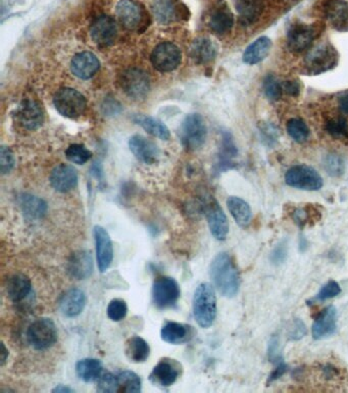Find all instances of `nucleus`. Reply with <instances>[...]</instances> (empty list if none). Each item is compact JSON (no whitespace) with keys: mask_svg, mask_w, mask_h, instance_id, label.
I'll use <instances>...</instances> for the list:
<instances>
[{"mask_svg":"<svg viewBox=\"0 0 348 393\" xmlns=\"http://www.w3.org/2000/svg\"><path fill=\"white\" fill-rule=\"evenodd\" d=\"M294 377L307 382L317 390L323 392H348V370L334 359H324L310 368H297Z\"/></svg>","mask_w":348,"mask_h":393,"instance_id":"nucleus-1","label":"nucleus"},{"mask_svg":"<svg viewBox=\"0 0 348 393\" xmlns=\"http://www.w3.org/2000/svg\"><path fill=\"white\" fill-rule=\"evenodd\" d=\"M210 277L222 296H236L240 288V275L231 255L219 253L210 263Z\"/></svg>","mask_w":348,"mask_h":393,"instance_id":"nucleus-2","label":"nucleus"},{"mask_svg":"<svg viewBox=\"0 0 348 393\" xmlns=\"http://www.w3.org/2000/svg\"><path fill=\"white\" fill-rule=\"evenodd\" d=\"M192 306L195 321L199 327H212L217 317V297L210 284L203 283L196 288Z\"/></svg>","mask_w":348,"mask_h":393,"instance_id":"nucleus-3","label":"nucleus"},{"mask_svg":"<svg viewBox=\"0 0 348 393\" xmlns=\"http://www.w3.org/2000/svg\"><path fill=\"white\" fill-rule=\"evenodd\" d=\"M339 61L336 48L329 42H323L309 50L303 60L305 75H320L335 68Z\"/></svg>","mask_w":348,"mask_h":393,"instance_id":"nucleus-4","label":"nucleus"},{"mask_svg":"<svg viewBox=\"0 0 348 393\" xmlns=\"http://www.w3.org/2000/svg\"><path fill=\"white\" fill-rule=\"evenodd\" d=\"M59 334L55 322L41 317L33 322L27 331V340L36 350H46L57 343Z\"/></svg>","mask_w":348,"mask_h":393,"instance_id":"nucleus-5","label":"nucleus"},{"mask_svg":"<svg viewBox=\"0 0 348 393\" xmlns=\"http://www.w3.org/2000/svg\"><path fill=\"white\" fill-rule=\"evenodd\" d=\"M322 27L318 24L296 23L287 32V46L290 52L300 53L309 50L320 36Z\"/></svg>","mask_w":348,"mask_h":393,"instance_id":"nucleus-6","label":"nucleus"},{"mask_svg":"<svg viewBox=\"0 0 348 393\" xmlns=\"http://www.w3.org/2000/svg\"><path fill=\"white\" fill-rule=\"evenodd\" d=\"M116 15L122 26L128 30L140 31L142 27L148 26V13L136 0H119L116 6Z\"/></svg>","mask_w":348,"mask_h":393,"instance_id":"nucleus-7","label":"nucleus"},{"mask_svg":"<svg viewBox=\"0 0 348 393\" xmlns=\"http://www.w3.org/2000/svg\"><path fill=\"white\" fill-rule=\"evenodd\" d=\"M53 104L57 112L66 118H78L86 109L85 97L78 90L68 88H61L55 93Z\"/></svg>","mask_w":348,"mask_h":393,"instance_id":"nucleus-8","label":"nucleus"},{"mask_svg":"<svg viewBox=\"0 0 348 393\" xmlns=\"http://www.w3.org/2000/svg\"><path fill=\"white\" fill-rule=\"evenodd\" d=\"M285 181L291 188L303 191H319L323 186L320 173L310 166L296 165L288 170Z\"/></svg>","mask_w":348,"mask_h":393,"instance_id":"nucleus-9","label":"nucleus"},{"mask_svg":"<svg viewBox=\"0 0 348 393\" xmlns=\"http://www.w3.org/2000/svg\"><path fill=\"white\" fill-rule=\"evenodd\" d=\"M207 133V125L201 115H188L182 124V143L188 150H197L205 144Z\"/></svg>","mask_w":348,"mask_h":393,"instance_id":"nucleus-10","label":"nucleus"},{"mask_svg":"<svg viewBox=\"0 0 348 393\" xmlns=\"http://www.w3.org/2000/svg\"><path fill=\"white\" fill-rule=\"evenodd\" d=\"M181 289L178 282L171 277H159L152 286V301L161 310L173 308L180 298Z\"/></svg>","mask_w":348,"mask_h":393,"instance_id":"nucleus-11","label":"nucleus"},{"mask_svg":"<svg viewBox=\"0 0 348 393\" xmlns=\"http://www.w3.org/2000/svg\"><path fill=\"white\" fill-rule=\"evenodd\" d=\"M121 86L131 99H144L150 90V76L140 69H129L122 74Z\"/></svg>","mask_w":348,"mask_h":393,"instance_id":"nucleus-12","label":"nucleus"},{"mask_svg":"<svg viewBox=\"0 0 348 393\" xmlns=\"http://www.w3.org/2000/svg\"><path fill=\"white\" fill-rule=\"evenodd\" d=\"M182 371L183 368L178 361L170 357H164L152 368L150 375V381L159 387H170L178 380Z\"/></svg>","mask_w":348,"mask_h":393,"instance_id":"nucleus-13","label":"nucleus"},{"mask_svg":"<svg viewBox=\"0 0 348 393\" xmlns=\"http://www.w3.org/2000/svg\"><path fill=\"white\" fill-rule=\"evenodd\" d=\"M181 50L171 42L159 44L152 53V63L159 72H172L180 66Z\"/></svg>","mask_w":348,"mask_h":393,"instance_id":"nucleus-14","label":"nucleus"},{"mask_svg":"<svg viewBox=\"0 0 348 393\" xmlns=\"http://www.w3.org/2000/svg\"><path fill=\"white\" fill-rule=\"evenodd\" d=\"M205 216L210 233L218 241H225L229 234V221L215 199H210L205 205Z\"/></svg>","mask_w":348,"mask_h":393,"instance_id":"nucleus-15","label":"nucleus"},{"mask_svg":"<svg viewBox=\"0 0 348 393\" xmlns=\"http://www.w3.org/2000/svg\"><path fill=\"white\" fill-rule=\"evenodd\" d=\"M152 12L157 22L164 25L187 18V8L180 0H154Z\"/></svg>","mask_w":348,"mask_h":393,"instance_id":"nucleus-16","label":"nucleus"},{"mask_svg":"<svg viewBox=\"0 0 348 393\" xmlns=\"http://www.w3.org/2000/svg\"><path fill=\"white\" fill-rule=\"evenodd\" d=\"M94 235L95 249H96L97 264L101 273H106L114 259V248L112 239L106 228L101 226H95L93 230Z\"/></svg>","mask_w":348,"mask_h":393,"instance_id":"nucleus-17","label":"nucleus"},{"mask_svg":"<svg viewBox=\"0 0 348 393\" xmlns=\"http://www.w3.org/2000/svg\"><path fill=\"white\" fill-rule=\"evenodd\" d=\"M117 34L116 21L110 15H99L91 25V39L99 46H112L117 39Z\"/></svg>","mask_w":348,"mask_h":393,"instance_id":"nucleus-18","label":"nucleus"},{"mask_svg":"<svg viewBox=\"0 0 348 393\" xmlns=\"http://www.w3.org/2000/svg\"><path fill=\"white\" fill-rule=\"evenodd\" d=\"M17 118L20 124L28 130H38L43 123V111L38 102L26 99L22 102L17 111Z\"/></svg>","mask_w":348,"mask_h":393,"instance_id":"nucleus-19","label":"nucleus"},{"mask_svg":"<svg viewBox=\"0 0 348 393\" xmlns=\"http://www.w3.org/2000/svg\"><path fill=\"white\" fill-rule=\"evenodd\" d=\"M324 13L332 28L348 32V0H328Z\"/></svg>","mask_w":348,"mask_h":393,"instance_id":"nucleus-20","label":"nucleus"},{"mask_svg":"<svg viewBox=\"0 0 348 393\" xmlns=\"http://www.w3.org/2000/svg\"><path fill=\"white\" fill-rule=\"evenodd\" d=\"M86 306V295L81 289L72 288L66 291L59 301L61 314L66 317H76L82 314Z\"/></svg>","mask_w":348,"mask_h":393,"instance_id":"nucleus-21","label":"nucleus"},{"mask_svg":"<svg viewBox=\"0 0 348 393\" xmlns=\"http://www.w3.org/2000/svg\"><path fill=\"white\" fill-rule=\"evenodd\" d=\"M337 330V310L333 305L328 306L312 324L314 339L321 340L335 334Z\"/></svg>","mask_w":348,"mask_h":393,"instance_id":"nucleus-22","label":"nucleus"},{"mask_svg":"<svg viewBox=\"0 0 348 393\" xmlns=\"http://www.w3.org/2000/svg\"><path fill=\"white\" fill-rule=\"evenodd\" d=\"M268 0H235V8L243 26L256 23L266 10Z\"/></svg>","mask_w":348,"mask_h":393,"instance_id":"nucleus-23","label":"nucleus"},{"mask_svg":"<svg viewBox=\"0 0 348 393\" xmlns=\"http://www.w3.org/2000/svg\"><path fill=\"white\" fill-rule=\"evenodd\" d=\"M50 184L57 192L68 193L76 188L77 171L73 166L61 164L52 170L50 177Z\"/></svg>","mask_w":348,"mask_h":393,"instance_id":"nucleus-24","label":"nucleus"},{"mask_svg":"<svg viewBox=\"0 0 348 393\" xmlns=\"http://www.w3.org/2000/svg\"><path fill=\"white\" fill-rule=\"evenodd\" d=\"M99 64L96 55L92 53L84 52L78 53L73 57L71 70L73 74L80 79H90L99 71Z\"/></svg>","mask_w":348,"mask_h":393,"instance_id":"nucleus-25","label":"nucleus"},{"mask_svg":"<svg viewBox=\"0 0 348 393\" xmlns=\"http://www.w3.org/2000/svg\"><path fill=\"white\" fill-rule=\"evenodd\" d=\"M131 152L137 159L145 164H154L159 157V151L157 144L142 135H134L129 141Z\"/></svg>","mask_w":348,"mask_h":393,"instance_id":"nucleus-26","label":"nucleus"},{"mask_svg":"<svg viewBox=\"0 0 348 393\" xmlns=\"http://www.w3.org/2000/svg\"><path fill=\"white\" fill-rule=\"evenodd\" d=\"M194 330L191 326L185 324L168 322L161 330V337L167 343L179 345L186 343L194 337Z\"/></svg>","mask_w":348,"mask_h":393,"instance_id":"nucleus-27","label":"nucleus"},{"mask_svg":"<svg viewBox=\"0 0 348 393\" xmlns=\"http://www.w3.org/2000/svg\"><path fill=\"white\" fill-rule=\"evenodd\" d=\"M210 29L217 34L223 35L230 32L234 26V15L225 2H219L210 15Z\"/></svg>","mask_w":348,"mask_h":393,"instance_id":"nucleus-28","label":"nucleus"},{"mask_svg":"<svg viewBox=\"0 0 348 393\" xmlns=\"http://www.w3.org/2000/svg\"><path fill=\"white\" fill-rule=\"evenodd\" d=\"M68 272L76 280H86L92 275L93 261L88 251H78L68 262Z\"/></svg>","mask_w":348,"mask_h":393,"instance_id":"nucleus-29","label":"nucleus"},{"mask_svg":"<svg viewBox=\"0 0 348 393\" xmlns=\"http://www.w3.org/2000/svg\"><path fill=\"white\" fill-rule=\"evenodd\" d=\"M272 48V40L267 36H261L246 48L243 53V62L247 65L261 63L269 55Z\"/></svg>","mask_w":348,"mask_h":393,"instance_id":"nucleus-30","label":"nucleus"},{"mask_svg":"<svg viewBox=\"0 0 348 393\" xmlns=\"http://www.w3.org/2000/svg\"><path fill=\"white\" fill-rule=\"evenodd\" d=\"M227 207L233 219L240 228H246L252 223V211L247 202L238 197H229Z\"/></svg>","mask_w":348,"mask_h":393,"instance_id":"nucleus-31","label":"nucleus"},{"mask_svg":"<svg viewBox=\"0 0 348 393\" xmlns=\"http://www.w3.org/2000/svg\"><path fill=\"white\" fill-rule=\"evenodd\" d=\"M218 55V46L208 39L195 40L190 50V55L197 64H208Z\"/></svg>","mask_w":348,"mask_h":393,"instance_id":"nucleus-32","label":"nucleus"},{"mask_svg":"<svg viewBox=\"0 0 348 393\" xmlns=\"http://www.w3.org/2000/svg\"><path fill=\"white\" fill-rule=\"evenodd\" d=\"M8 296L13 302H20L28 297L32 290L30 279L24 274H15L8 281Z\"/></svg>","mask_w":348,"mask_h":393,"instance_id":"nucleus-33","label":"nucleus"},{"mask_svg":"<svg viewBox=\"0 0 348 393\" xmlns=\"http://www.w3.org/2000/svg\"><path fill=\"white\" fill-rule=\"evenodd\" d=\"M125 354L132 363H144L150 357V347L140 336H133L126 342Z\"/></svg>","mask_w":348,"mask_h":393,"instance_id":"nucleus-34","label":"nucleus"},{"mask_svg":"<svg viewBox=\"0 0 348 393\" xmlns=\"http://www.w3.org/2000/svg\"><path fill=\"white\" fill-rule=\"evenodd\" d=\"M76 373L81 380L87 383L97 381L103 373V364L96 359H81L77 363Z\"/></svg>","mask_w":348,"mask_h":393,"instance_id":"nucleus-35","label":"nucleus"},{"mask_svg":"<svg viewBox=\"0 0 348 393\" xmlns=\"http://www.w3.org/2000/svg\"><path fill=\"white\" fill-rule=\"evenodd\" d=\"M20 205L26 216L31 219H42L48 211V205L45 202L32 195L25 194L20 197Z\"/></svg>","mask_w":348,"mask_h":393,"instance_id":"nucleus-36","label":"nucleus"},{"mask_svg":"<svg viewBox=\"0 0 348 393\" xmlns=\"http://www.w3.org/2000/svg\"><path fill=\"white\" fill-rule=\"evenodd\" d=\"M134 121L144 130L147 131L150 135H154L155 137H159L164 141H168L170 139V130L159 120L152 118V117L143 116V115H137L134 117Z\"/></svg>","mask_w":348,"mask_h":393,"instance_id":"nucleus-37","label":"nucleus"},{"mask_svg":"<svg viewBox=\"0 0 348 393\" xmlns=\"http://www.w3.org/2000/svg\"><path fill=\"white\" fill-rule=\"evenodd\" d=\"M237 148L233 142L231 135L225 133L222 141L221 153H219V168L221 170H227L233 167V159L237 156Z\"/></svg>","mask_w":348,"mask_h":393,"instance_id":"nucleus-38","label":"nucleus"},{"mask_svg":"<svg viewBox=\"0 0 348 393\" xmlns=\"http://www.w3.org/2000/svg\"><path fill=\"white\" fill-rule=\"evenodd\" d=\"M326 132L337 141H348V122L345 117H333L326 122Z\"/></svg>","mask_w":348,"mask_h":393,"instance_id":"nucleus-39","label":"nucleus"},{"mask_svg":"<svg viewBox=\"0 0 348 393\" xmlns=\"http://www.w3.org/2000/svg\"><path fill=\"white\" fill-rule=\"evenodd\" d=\"M119 392L128 393L141 392V379L132 371H123L117 375Z\"/></svg>","mask_w":348,"mask_h":393,"instance_id":"nucleus-40","label":"nucleus"},{"mask_svg":"<svg viewBox=\"0 0 348 393\" xmlns=\"http://www.w3.org/2000/svg\"><path fill=\"white\" fill-rule=\"evenodd\" d=\"M286 130H287L288 135L297 143H305L309 139L310 135V128L303 120L299 118L290 119L287 122Z\"/></svg>","mask_w":348,"mask_h":393,"instance_id":"nucleus-41","label":"nucleus"},{"mask_svg":"<svg viewBox=\"0 0 348 393\" xmlns=\"http://www.w3.org/2000/svg\"><path fill=\"white\" fill-rule=\"evenodd\" d=\"M321 213L314 208V206H305V207L296 208L292 212V219L294 223L303 228L310 221H319Z\"/></svg>","mask_w":348,"mask_h":393,"instance_id":"nucleus-42","label":"nucleus"},{"mask_svg":"<svg viewBox=\"0 0 348 393\" xmlns=\"http://www.w3.org/2000/svg\"><path fill=\"white\" fill-rule=\"evenodd\" d=\"M91 156L92 154L90 151L83 144H71L66 150V159L78 165H83L86 162L89 161Z\"/></svg>","mask_w":348,"mask_h":393,"instance_id":"nucleus-43","label":"nucleus"},{"mask_svg":"<svg viewBox=\"0 0 348 393\" xmlns=\"http://www.w3.org/2000/svg\"><path fill=\"white\" fill-rule=\"evenodd\" d=\"M263 92H265L266 97L270 101L276 102L282 97L283 88L282 83L279 82V80L274 76V75H268L263 80Z\"/></svg>","mask_w":348,"mask_h":393,"instance_id":"nucleus-44","label":"nucleus"},{"mask_svg":"<svg viewBox=\"0 0 348 393\" xmlns=\"http://www.w3.org/2000/svg\"><path fill=\"white\" fill-rule=\"evenodd\" d=\"M108 319L113 322H119L125 319L128 314V305L123 299H113L108 303V310H106Z\"/></svg>","mask_w":348,"mask_h":393,"instance_id":"nucleus-45","label":"nucleus"},{"mask_svg":"<svg viewBox=\"0 0 348 393\" xmlns=\"http://www.w3.org/2000/svg\"><path fill=\"white\" fill-rule=\"evenodd\" d=\"M324 167L331 177H340L345 170V161L337 154H329L324 160Z\"/></svg>","mask_w":348,"mask_h":393,"instance_id":"nucleus-46","label":"nucleus"},{"mask_svg":"<svg viewBox=\"0 0 348 393\" xmlns=\"http://www.w3.org/2000/svg\"><path fill=\"white\" fill-rule=\"evenodd\" d=\"M97 390L99 392L113 393L119 392V379L117 376L110 372H103L101 378L97 380Z\"/></svg>","mask_w":348,"mask_h":393,"instance_id":"nucleus-47","label":"nucleus"},{"mask_svg":"<svg viewBox=\"0 0 348 393\" xmlns=\"http://www.w3.org/2000/svg\"><path fill=\"white\" fill-rule=\"evenodd\" d=\"M341 288L335 281H329L326 283L319 291L318 294L314 297V301H326L328 299L334 298L337 295L340 294Z\"/></svg>","mask_w":348,"mask_h":393,"instance_id":"nucleus-48","label":"nucleus"},{"mask_svg":"<svg viewBox=\"0 0 348 393\" xmlns=\"http://www.w3.org/2000/svg\"><path fill=\"white\" fill-rule=\"evenodd\" d=\"M15 156L10 148L2 146L0 148V171L2 174H8L15 166Z\"/></svg>","mask_w":348,"mask_h":393,"instance_id":"nucleus-49","label":"nucleus"},{"mask_svg":"<svg viewBox=\"0 0 348 393\" xmlns=\"http://www.w3.org/2000/svg\"><path fill=\"white\" fill-rule=\"evenodd\" d=\"M288 256V246L286 241L280 242L276 247L273 249L271 253V261L273 263L279 266L285 262Z\"/></svg>","mask_w":348,"mask_h":393,"instance_id":"nucleus-50","label":"nucleus"},{"mask_svg":"<svg viewBox=\"0 0 348 393\" xmlns=\"http://www.w3.org/2000/svg\"><path fill=\"white\" fill-rule=\"evenodd\" d=\"M268 354H269L270 361L275 365L283 361L282 354L280 352V343L277 336H273L269 342V347H268Z\"/></svg>","mask_w":348,"mask_h":393,"instance_id":"nucleus-51","label":"nucleus"},{"mask_svg":"<svg viewBox=\"0 0 348 393\" xmlns=\"http://www.w3.org/2000/svg\"><path fill=\"white\" fill-rule=\"evenodd\" d=\"M307 332V327H305V323L301 319H296L294 321L293 325H292L291 331H290V340H300L301 338L305 336Z\"/></svg>","mask_w":348,"mask_h":393,"instance_id":"nucleus-52","label":"nucleus"},{"mask_svg":"<svg viewBox=\"0 0 348 393\" xmlns=\"http://www.w3.org/2000/svg\"><path fill=\"white\" fill-rule=\"evenodd\" d=\"M261 137H263V141L267 144H275V142L278 139V132H277L276 128L273 127L270 124H265L261 128Z\"/></svg>","mask_w":348,"mask_h":393,"instance_id":"nucleus-53","label":"nucleus"},{"mask_svg":"<svg viewBox=\"0 0 348 393\" xmlns=\"http://www.w3.org/2000/svg\"><path fill=\"white\" fill-rule=\"evenodd\" d=\"M283 92L287 93L290 97H298L300 93V85L296 80H287L282 83Z\"/></svg>","mask_w":348,"mask_h":393,"instance_id":"nucleus-54","label":"nucleus"},{"mask_svg":"<svg viewBox=\"0 0 348 393\" xmlns=\"http://www.w3.org/2000/svg\"><path fill=\"white\" fill-rule=\"evenodd\" d=\"M288 366L284 363V361H281V363L277 364L276 368H275V370L273 371L272 374L270 375L269 380H268V382H269V383H272V382L278 380V379H280L281 377L286 374Z\"/></svg>","mask_w":348,"mask_h":393,"instance_id":"nucleus-55","label":"nucleus"},{"mask_svg":"<svg viewBox=\"0 0 348 393\" xmlns=\"http://www.w3.org/2000/svg\"><path fill=\"white\" fill-rule=\"evenodd\" d=\"M338 105L341 112L348 116V92H342L339 95Z\"/></svg>","mask_w":348,"mask_h":393,"instance_id":"nucleus-56","label":"nucleus"},{"mask_svg":"<svg viewBox=\"0 0 348 393\" xmlns=\"http://www.w3.org/2000/svg\"><path fill=\"white\" fill-rule=\"evenodd\" d=\"M52 392H55V393H73V392H75V390L72 389V388L68 387V386L59 385V386H57V387H55V389H52Z\"/></svg>","mask_w":348,"mask_h":393,"instance_id":"nucleus-57","label":"nucleus"},{"mask_svg":"<svg viewBox=\"0 0 348 393\" xmlns=\"http://www.w3.org/2000/svg\"><path fill=\"white\" fill-rule=\"evenodd\" d=\"M8 357V350H6L4 343H1V366H3L4 364H6Z\"/></svg>","mask_w":348,"mask_h":393,"instance_id":"nucleus-58","label":"nucleus"}]
</instances>
